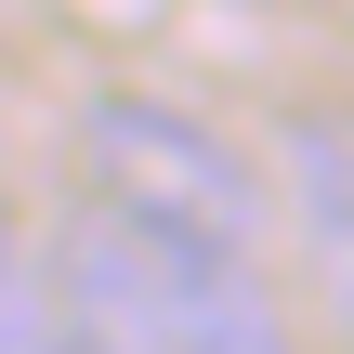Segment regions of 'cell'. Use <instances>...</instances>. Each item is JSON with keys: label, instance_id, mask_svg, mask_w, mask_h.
Segmentation results:
<instances>
[{"label": "cell", "instance_id": "6da1fadb", "mask_svg": "<svg viewBox=\"0 0 354 354\" xmlns=\"http://www.w3.org/2000/svg\"><path fill=\"white\" fill-rule=\"evenodd\" d=\"M79 171H92V197H118L145 223H184V236H223V250H250L276 223L263 158L236 131H210L197 105H158V92H92L79 105Z\"/></svg>", "mask_w": 354, "mask_h": 354}, {"label": "cell", "instance_id": "277c9868", "mask_svg": "<svg viewBox=\"0 0 354 354\" xmlns=\"http://www.w3.org/2000/svg\"><path fill=\"white\" fill-rule=\"evenodd\" d=\"M0 354H66V289H53V250L13 236L0 210Z\"/></svg>", "mask_w": 354, "mask_h": 354}, {"label": "cell", "instance_id": "3957f363", "mask_svg": "<svg viewBox=\"0 0 354 354\" xmlns=\"http://www.w3.org/2000/svg\"><path fill=\"white\" fill-rule=\"evenodd\" d=\"M276 210L302 223V250H315V289H328V315H342L354 342V105H302V118H276Z\"/></svg>", "mask_w": 354, "mask_h": 354}, {"label": "cell", "instance_id": "7a4b0ae2", "mask_svg": "<svg viewBox=\"0 0 354 354\" xmlns=\"http://www.w3.org/2000/svg\"><path fill=\"white\" fill-rule=\"evenodd\" d=\"M118 250H131V289H145L158 354H289V302L250 276V250L184 236V223H145V210H118Z\"/></svg>", "mask_w": 354, "mask_h": 354}]
</instances>
